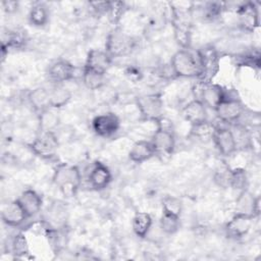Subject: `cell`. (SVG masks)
<instances>
[{
    "label": "cell",
    "instance_id": "6da1fadb",
    "mask_svg": "<svg viewBox=\"0 0 261 261\" xmlns=\"http://www.w3.org/2000/svg\"><path fill=\"white\" fill-rule=\"evenodd\" d=\"M52 180L64 196L71 197L75 196L82 185V174L77 166L63 162L56 165Z\"/></svg>",
    "mask_w": 261,
    "mask_h": 261
},
{
    "label": "cell",
    "instance_id": "7a4b0ae2",
    "mask_svg": "<svg viewBox=\"0 0 261 261\" xmlns=\"http://www.w3.org/2000/svg\"><path fill=\"white\" fill-rule=\"evenodd\" d=\"M155 123L157 127L151 139V143L155 150V156L168 157L172 155L175 148L172 121L162 116Z\"/></svg>",
    "mask_w": 261,
    "mask_h": 261
},
{
    "label": "cell",
    "instance_id": "3957f363",
    "mask_svg": "<svg viewBox=\"0 0 261 261\" xmlns=\"http://www.w3.org/2000/svg\"><path fill=\"white\" fill-rule=\"evenodd\" d=\"M170 68L175 76L200 77L201 69L198 58L189 49L177 50L170 59Z\"/></svg>",
    "mask_w": 261,
    "mask_h": 261
},
{
    "label": "cell",
    "instance_id": "277c9868",
    "mask_svg": "<svg viewBox=\"0 0 261 261\" xmlns=\"http://www.w3.org/2000/svg\"><path fill=\"white\" fill-rule=\"evenodd\" d=\"M195 99L201 101L206 108H215L227 97L225 90L212 82L199 81L193 88Z\"/></svg>",
    "mask_w": 261,
    "mask_h": 261
},
{
    "label": "cell",
    "instance_id": "5b68a950",
    "mask_svg": "<svg viewBox=\"0 0 261 261\" xmlns=\"http://www.w3.org/2000/svg\"><path fill=\"white\" fill-rule=\"evenodd\" d=\"M135 45L136 42L133 37L117 28L108 34L105 43V51L112 59L123 57L132 53L135 49Z\"/></svg>",
    "mask_w": 261,
    "mask_h": 261
},
{
    "label": "cell",
    "instance_id": "8992f818",
    "mask_svg": "<svg viewBox=\"0 0 261 261\" xmlns=\"http://www.w3.org/2000/svg\"><path fill=\"white\" fill-rule=\"evenodd\" d=\"M136 105L145 121L156 122L163 116V100L159 94H145L137 97Z\"/></svg>",
    "mask_w": 261,
    "mask_h": 261
},
{
    "label": "cell",
    "instance_id": "52a82bcc",
    "mask_svg": "<svg viewBox=\"0 0 261 261\" xmlns=\"http://www.w3.org/2000/svg\"><path fill=\"white\" fill-rule=\"evenodd\" d=\"M59 142L55 132H40L35 140L29 144L32 153L45 160L54 158L57 154Z\"/></svg>",
    "mask_w": 261,
    "mask_h": 261
},
{
    "label": "cell",
    "instance_id": "ba28073f",
    "mask_svg": "<svg viewBox=\"0 0 261 261\" xmlns=\"http://www.w3.org/2000/svg\"><path fill=\"white\" fill-rule=\"evenodd\" d=\"M198 61L201 69L200 81L211 82L219 68V55L213 46H205L198 51Z\"/></svg>",
    "mask_w": 261,
    "mask_h": 261
},
{
    "label": "cell",
    "instance_id": "9c48e42d",
    "mask_svg": "<svg viewBox=\"0 0 261 261\" xmlns=\"http://www.w3.org/2000/svg\"><path fill=\"white\" fill-rule=\"evenodd\" d=\"M120 127V119L113 112H105L94 117L92 128L101 138H109L115 135Z\"/></svg>",
    "mask_w": 261,
    "mask_h": 261
},
{
    "label": "cell",
    "instance_id": "30bf717a",
    "mask_svg": "<svg viewBox=\"0 0 261 261\" xmlns=\"http://www.w3.org/2000/svg\"><path fill=\"white\" fill-rule=\"evenodd\" d=\"M215 113L217 117L228 124L239 122L244 114V105L237 98H225L216 108Z\"/></svg>",
    "mask_w": 261,
    "mask_h": 261
},
{
    "label": "cell",
    "instance_id": "8fae6325",
    "mask_svg": "<svg viewBox=\"0 0 261 261\" xmlns=\"http://www.w3.org/2000/svg\"><path fill=\"white\" fill-rule=\"evenodd\" d=\"M234 213L256 218L260 213V197H255L248 189L240 192L236 199Z\"/></svg>",
    "mask_w": 261,
    "mask_h": 261
},
{
    "label": "cell",
    "instance_id": "7c38bea8",
    "mask_svg": "<svg viewBox=\"0 0 261 261\" xmlns=\"http://www.w3.org/2000/svg\"><path fill=\"white\" fill-rule=\"evenodd\" d=\"M74 66L65 59H59L51 63L47 70L49 81L54 85H63L73 79Z\"/></svg>",
    "mask_w": 261,
    "mask_h": 261
},
{
    "label": "cell",
    "instance_id": "4fadbf2b",
    "mask_svg": "<svg viewBox=\"0 0 261 261\" xmlns=\"http://www.w3.org/2000/svg\"><path fill=\"white\" fill-rule=\"evenodd\" d=\"M254 219L255 218L245 214L234 213L225 225L224 229L226 236L232 240H240L244 238L250 231Z\"/></svg>",
    "mask_w": 261,
    "mask_h": 261
},
{
    "label": "cell",
    "instance_id": "5bb4252c",
    "mask_svg": "<svg viewBox=\"0 0 261 261\" xmlns=\"http://www.w3.org/2000/svg\"><path fill=\"white\" fill-rule=\"evenodd\" d=\"M237 14L239 16V24L243 31L252 33L256 28H258L259 12L255 3H242L237 9Z\"/></svg>",
    "mask_w": 261,
    "mask_h": 261
},
{
    "label": "cell",
    "instance_id": "9a60e30c",
    "mask_svg": "<svg viewBox=\"0 0 261 261\" xmlns=\"http://www.w3.org/2000/svg\"><path fill=\"white\" fill-rule=\"evenodd\" d=\"M91 188L95 191L105 190L112 180V174L110 169L100 161L93 163L88 176Z\"/></svg>",
    "mask_w": 261,
    "mask_h": 261
},
{
    "label": "cell",
    "instance_id": "2e32d148",
    "mask_svg": "<svg viewBox=\"0 0 261 261\" xmlns=\"http://www.w3.org/2000/svg\"><path fill=\"white\" fill-rule=\"evenodd\" d=\"M111 63L112 58L105 50L92 49L88 52L84 67L98 73L106 74L111 66Z\"/></svg>",
    "mask_w": 261,
    "mask_h": 261
},
{
    "label": "cell",
    "instance_id": "e0dca14e",
    "mask_svg": "<svg viewBox=\"0 0 261 261\" xmlns=\"http://www.w3.org/2000/svg\"><path fill=\"white\" fill-rule=\"evenodd\" d=\"M212 141L220 155L223 157H229L238 150L232 133L228 127H217Z\"/></svg>",
    "mask_w": 261,
    "mask_h": 261
},
{
    "label": "cell",
    "instance_id": "ac0fdd59",
    "mask_svg": "<svg viewBox=\"0 0 261 261\" xmlns=\"http://www.w3.org/2000/svg\"><path fill=\"white\" fill-rule=\"evenodd\" d=\"M16 201L22 208L28 218L37 215L41 211L43 204L41 196L35 190L32 189L23 191L16 199Z\"/></svg>",
    "mask_w": 261,
    "mask_h": 261
},
{
    "label": "cell",
    "instance_id": "d6986e66",
    "mask_svg": "<svg viewBox=\"0 0 261 261\" xmlns=\"http://www.w3.org/2000/svg\"><path fill=\"white\" fill-rule=\"evenodd\" d=\"M1 218L6 225L13 227L21 225L25 221V219H28L25 213L23 212L22 208L16 200L9 202L2 207Z\"/></svg>",
    "mask_w": 261,
    "mask_h": 261
},
{
    "label": "cell",
    "instance_id": "ffe728a7",
    "mask_svg": "<svg viewBox=\"0 0 261 261\" xmlns=\"http://www.w3.org/2000/svg\"><path fill=\"white\" fill-rule=\"evenodd\" d=\"M181 116L191 125L196 124L207 120V108L201 101L193 99L182 107Z\"/></svg>",
    "mask_w": 261,
    "mask_h": 261
},
{
    "label": "cell",
    "instance_id": "44dd1931",
    "mask_svg": "<svg viewBox=\"0 0 261 261\" xmlns=\"http://www.w3.org/2000/svg\"><path fill=\"white\" fill-rule=\"evenodd\" d=\"M155 156V150L151 141L139 140L132 146L128 152V159L134 163L141 164Z\"/></svg>",
    "mask_w": 261,
    "mask_h": 261
},
{
    "label": "cell",
    "instance_id": "7402d4cb",
    "mask_svg": "<svg viewBox=\"0 0 261 261\" xmlns=\"http://www.w3.org/2000/svg\"><path fill=\"white\" fill-rule=\"evenodd\" d=\"M66 207L60 202L53 203L50 208H48L47 219H46V228L50 229H59L65 225L66 222Z\"/></svg>",
    "mask_w": 261,
    "mask_h": 261
},
{
    "label": "cell",
    "instance_id": "603a6c76",
    "mask_svg": "<svg viewBox=\"0 0 261 261\" xmlns=\"http://www.w3.org/2000/svg\"><path fill=\"white\" fill-rule=\"evenodd\" d=\"M28 100L32 108L39 114L50 107V93L49 89L38 87L28 94Z\"/></svg>",
    "mask_w": 261,
    "mask_h": 261
},
{
    "label": "cell",
    "instance_id": "cb8c5ba5",
    "mask_svg": "<svg viewBox=\"0 0 261 261\" xmlns=\"http://www.w3.org/2000/svg\"><path fill=\"white\" fill-rule=\"evenodd\" d=\"M216 128L217 126H215L212 122L208 121L207 119L202 122L192 124L190 128V136L196 139L197 141L207 143L209 141H212Z\"/></svg>",
    "mask_w": 261,
    "mask_h": 261
},
{
    "label": "cell",
    "instance_id": "d4e9b609",
    "mask_svg": "<svg viewBox=\"0 0 261 261\" xmlns=\"http://www.w3.org/2000/svg\"><path fill=\"white\" fill-rule=\"evenodd\" d=\"M57 109L49 107L38 114L40 132H55L60 122Z\"/></svg>",
    "mask_w": 261,
    "mask_h": 261
},
{
    "label": "cell",
    "instance_id": "484cf974",
    "mask_svg": "<svg viewBox=\"0 0 261 261\" xmlns=\"http://www.w3.org/2000/svg\"><path fill=\"white\" fill-rule=\"evenodd\" d=\"M50 93V107L60 109L66 106L71 99V92L63 85H54L49 89Z\"/></svg>",
    "mask_w": 261,
    "mask_h": 261
},
{
    "label": "cell",
    "instance_id": "4316f807",
    "mask_svg": "<svg viewBox=\"0 0 261 261\" xmlns=\"http://www.w3.org/2000/svg\"><path fill=\"white\" fill-rule=\"evenodd\" d=\"M153 220L149 213L147 212H137L133 218V230L135 234L140 238L144 239L148 236L151 226H152Z\"/></svg>",
    "mask_w": 261,
    "mask_h": 261
},
{
    "label": "cell",
    "instance_id": "83f0119b",
    "mask_svg": "<svg viewBox=\"0 0 261 261\" xmlns=\"http://www.w3.org/2000/svg\"><path fill=\"white\" fill-rule=\"evenodd\" d=\"M230 125H231L230 130L234 138L237 148L238 149L251 148L253 143H252V136H251L249 129L245 125H243L239 122L232 123Z\"/></svg>",
    "mask_w": 261,
    "mask_h": 261
},
{
    "label": "cell",
    "instance_id": "f1b7e54d",
    "mask_svg": "<svg viewBox=\"0 0 261 261\" xmlns=\"http://www.w3.org/2000/svg\"><path fill=\"white\" fill-rule=\"evenodd\" d=\"M49 20V12L47 7L42 3L35 4L29 12V21L36 28H41L47 24Z\"/></svg>",
    "mask_w": 261,
    "mask_h": 261
},
{
    "label": "cell",
    "instance_id": "f546056e",
    "mask_svg": "<svg viewBox=\"0 0 261 261\" xmlns=\"http://www.w3.org/2000/svg\"><path fill=\"white\" fill-rule=\"evenodd\" d=\"M248 175L244 168L238 167L233 169H229L228 176V187L232 188L234 191L239 193L248 189Z\"/></svg>",
    "mask_w": 261,
    "mask_h": 261
},
{
    "label": "cell",
    "instance_id": "4dcf8cb0",
    "mask_svg": "<svg viewBox=\"0 0 261 261\" xmlns=\"http://www.w3.org/2000/svg\"><path fill=\"white\" fill-rule=\"evenodd\" d=\"M84 85L90 90H98L104 86L105 74L98 73L84 67L82 74Z\"/></svg>",
    "mask_w": 261,
    "mask_h": 261
},
{
    "label": "cell",
    "instance_id": "1f68e13d",
    "mask_svg": "<svg viewBox=\"0 0 261 261\" xmlns=\"http://www.w3.org/2000/svg\"><path fill=\"white\" fill-rule=\"evenodd\" d=\"M10 252L17 258L24 257L30 253L28 241L23 233H16L10 243Z\"/></svg>",
    "mask_w": 261,
    "mask_h": 261
},
{
    "label": "cell",
    "instance_id": "d6a6232c",
    "mask_svg": "<svg viewBox=\"0 0 261 261\" xmlns=\"http://www.w3.org/2000/svg\"><path fill=\"white\" fill-rule=\"evenodd\" d=\"M159 223H160V228L164 233L173 234L179 228V216L162 212Z\"/></svg>",
    "mask_w": 261,
    "mask_h": 261
},
{
    "label": "cell",
    "instance_id": "836d02e7",
    "mask_svg": "<svg viewBox=\"0 0 261 261\" xmlns=\"http://www.w3.org/2000/svg\"><path fill=\"white\" fill-rule=\"evenodd\" d=\"M182 211L181 201L174 196H166L162 200V212L170 213L180 217Z\"/></svg>",
    "mask_w": 261,
    "mask_h": 261
},
{
    "label": "cell",
    "instance_id": "e575fe53",
    "mask_svg": "<svg viewBox=\"0 0 261 261\" xmlns=\"http://www.w3.org/2000/svg\"><path fill=\"white\" fill-rule=\"evenodd\" d=\"M25 38L19 32L8 33L7 44H2L4 48H20L24 45Z\"/></svg>",
    "mask_w": 261,
    "mask_h": 261
},
{
    "label": "cell",
    "instance_id": "d590c367",
    "mask_svg": "<svg viewBox=\"0 0 261 261\" xmlns=\"http://www.w3.org/2000/svg\"><path fill=\"white\" fill-rule=\"evenodd\" d=\"M124 10V3L123 2H110L109 4V9H108V15L109 18L116 22L119 20L121 14L123 13Z\"/></svg>",
    "mask_w": 261,
    "mask_h": 261
},
{
    "label": "cell",
    "instance_id": "8d00e7d4",
    "mask_svg": "<svg viewBox=\"0 0 261 261\" xmlns=\"http://www.w3.org/2000/svg\"><path fill=\"white\" fill-rule=\"evenodd\" d=\"M221 3H217V2H209L205 8H204V13L207 17L213 18L216 17L217 15H219L221 13L222 7H221Z\"/></svg>",
    "mask_w": 261,
    "mask_h": 261
},
{
    "label": "cell",
    "instance_id": "74e56055",
    "mask_svg": "<svg viewBox=\"0 0 261 261\" xmlns=\"http://www.w3.org/2000/svg\"><path fill=\"white\" fill-rule=\"evenodd\" d=\"M109 4L110 2H90V6L92 7V9L99 14H103V13H107L108 9H109Z\"/></svg>",
    "mask_w": 261,
    "mask_h": 261
},
{
    "label": "cell",
    "instance_id": "f35d334b",
    "mask_svg": "<svg viewBox=\"0 0 261 261\" xmlns=\"http://www.w3.org/2000/svg\"><path fill=\"white\" fill-rule=\"evenodd\" d=\"M2 6H3L4 10L9 13V12H13V11L17 10L18 3L16 1H3Z\"/></svg>",
    "mask_w": 261,
    "mask_h": 261
}]
</instances>
